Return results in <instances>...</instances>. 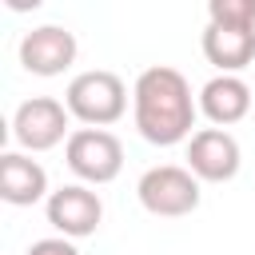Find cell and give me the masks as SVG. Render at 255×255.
I'll return each instance as SVG.
<instances>
[{"label": "cell", "mask_w": 255, "mask_h": 255, "mask_svg": "<svg viewBox=\"0 0 255 255\" xmlns=\"http://www.w3.org/2000/svg\"><path fill=\"white\" fill-rule=\"evenodd\" d=\"M131 116H135V131L147 143L175 147V143H187L195 135L191 128L199 116V96H191V84L179 68L155 64V68H143L135 76Z\"/></svg>", "instance_id": "cell-1"}, {"label": "cell", "mask_w": 255, "mask_h": 255, "mask_svg": "<svg viewBox=\"0 0 255 255\" xmlns=\"http://www.w3.org/2000/svg\"><path fill=\"white\" fill-rule=\"evenodd\" d=\"M64 108L84 128H108V124L124 120V112H128V84L108 68H88L68 80Z\"/></svg>", "instance_id": "cell-2"}, {"label": "cell", "mask_w": 255, "mask_h": 255, "mask_svg": "<svg viewBox=\"0 0 255 255\" xmlns=\"http://www.w3.org/2000/svg\"><path fill=\"white\" fill-rule=\"evenodd\" d=\"M135 195H139V207L147 215H159V219H183L199 207L203 191H199V179L179 167V163H155L139 175L135 183Z\"/></svg>", "instance_id": "cell-3"}, {"label": "cell", "mask_w": 255, "mask_h": 255, "mask_svg": "<svg viewBox=\"0 0 255 255\" xmlns=\"http://www.w3.org/2000/svg\"><path fill=\"white\" fill-rule=\"evenodd\" d=\"M64 159L80 183L104 187L124 171V143L108 128H76L64 143Z\"/></svg>", "instance_id": "cell-4"}, {"label": "cell", "mask_w": 255, "mask_h": 255, "mask_svg": "<svg viewBox=\"0 0 255 255\" xmlns=\"http://www.w3.org/2000/svg\"><path fill=\"white\" fill-rule=\"evenodd\" d=\"M68 135H72V112L52 96H32L12 112V139L28 155L52 151V147L68 143Z\"/></svg>", "instance_id": "cell-5"}, {"label": "cell", "mask_w": 255, "mask_h": 255, "mask_svg": "<svg viewBox=\"0 0 255 255\" xmlns=\"http://www.w3.org/2000/svg\"><path fill=\"white\" fill-rule=\"evenodd\" d=\"M44 215L56 227V235H64V239L76 243V239H88V235L100 231V223H104V199L88 183H64V187H56L48 195Z\"/></svg>", "instance_id": "cell-6"}, {"label": "cell", "mask_w": 255, "mask_h": 255, "mask_svg": "<svg viewBox=\"0 0 255 255\" xmlns=\"http://www.w3.org/2000/svg\"><path fill=\"white\" fill-rule=\"evenodd\" d=\"M239 163H243L239 139L223 128H199L187 139V171L199 183H231L239 175Z\"/></svg>", "instance_id": "cell-7"}, {"label": "cell", "mask_w": 255, "mask_h": 255, "mask_svg": "<svg viewBox=\"0 0 255 255\" xmlns=\"http://www.w3.org/2000/svg\"><path fill=\"white\" fill-rule=\"evenodd\" d=\"M16 52H20L24 72L48 80V76H64L76 64L80 44H76V36L64 24H40V28H32V32L20 36V48Z\"/></svg>", "instance_id": "cell-8"}, {"label": "cell", "mask_w": 255, "mask_h": 255, "mask_svg": "<svg viewBox=\"0 0 255 255\" xmlns=\"http://www.w3.org/2000/svg\"><path fill=\"white\" fill-rule=\"evenodd\" d=\"M255 108V92L247 88V80L239 76H211L203 88H199V116L215 128H231L239 120H247Z\"/></svg>", "instance_id": "cell-9"}, {"label": "cell", "mask_w": 255, "mask_h": 255, "mask_svg": "<svg viewBox=\"0 0 255 255\" xmlns=\"http://www.w3.org/2000/svg\"><path fill=\"white\" fill-rule=\"evenodd\" d=\"M48 171L28 151H4L0 155V199L12 207L48 203Z\"/></svg>", "instance_id": "cell-10"}, {"label": "cell", "mask_w": 255, "mask_h": 255, "mask_svg": "<svg viewBox=\"0 0 255 255\" xmlns=\"http://www.w3.org/2000/svg\"><path fill=\"white\" fill-rule=\"evenodd\" d=\"M199 48L207 56V64L219 68V76H235L255 60V28H223V24H207L199 36Z\"/></svg>", "instance_id": "cell-11"}, {"label": "cell", "mask_w": 255, "mask_h": 255, "mask_svg": "<svg viewBox=\"0 0 255 255\" xmlns=\"http://www.w3.org/2000/svg\"><path fill=\"white\" fill-rule=\"evenodd\" d=\"M207 24L255 28V0H211L207 4Z\"/></svg>", "instance_id": "cell-12"}, {"label": "cell", "mask_w": 255, "mask_h": 255, "mask_svg": "<svg viewBox=\"0 0 255 255\" xmlns=\"http://www.w3.org/2000/svg\"><path fill=\"white\" fill-rule=\"evenodd\" d=\"M24 255H80V247L64 235H48V239H36Z\"/></svg>", "instance_id": "cell-13"}]
</instances>
